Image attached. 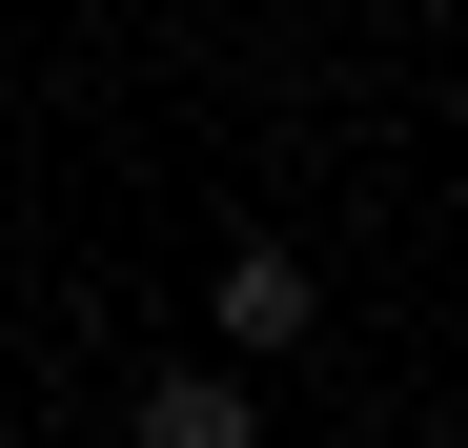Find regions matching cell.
Returning a JSON list of instances; mask_svg holds the SVG:
<instances>
[{"mask_svg": "<svg viewBox=\"0 0 468 448\" xmlns=\"http://www.w3.org/2000/svg\"><path fill=\"white\" fill-rule=\"evenodd\" d=\"M326 326V265L305 245H224V347H305Z\"/></svg>", "mask_w": 468, "mask_h": 448, "instance_id": "cell-1", "label": "cell"}, {"mask_svg": "<svg viewBox=\"0 0 468 448\" xmlns=\"http://www.w3.org/2000/svg\"><path fill=\"white\" fill-rule=\"evenodd\" d=\"M143 448H265L245 367H164V388H143Z\"/></svg>", "mask_w": 468, "mask_h": 448, "instance_id": "cell-2", "label": "cell"}]
</instances>
